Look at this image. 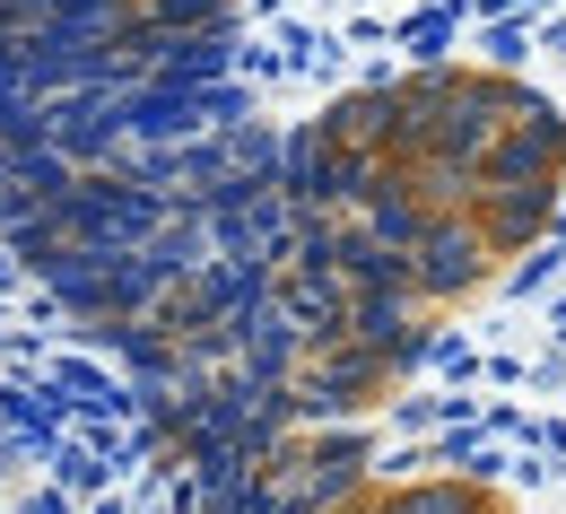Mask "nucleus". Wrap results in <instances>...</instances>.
Here are the masks:
<instances>
[{
    "mask_svg": "<svg viewBox=\"0 0 566 514\" xmlns=\"http://www.w3.org/2000/svg\"><path fill=\"white\" fill-rule=\"evenodd\" d=\"M549 175H558V123L532 105V132H505V140L489 148V166H480V183H523V192H532V183H549Z\"/></svg>",
    "mask_w": 566,
    "mask_h": 514,
    "instance_id": "obj_1",
    "label": "nucleus"
},
{
    "mask_svg": "<svg viewBox=\"0 0 566 514\" xmlns=\"http://www.w3.org/2000/svg\"><path fill=\"white\" fill-rule=\"evenodd\" d=\"M480 244H489V227H427V244H419V280L427 296H453V289H471L480 280Z\"/></svg>",
    "mask_w": 566,
    "mask_h": 514,
    "instance_id": "obj_2",
    "label": "nucleus"
},
{
    "mask_svg": "<svg viewBox=\"0 0 566 514\" xmlns=\"http://www.w3.org/2000/svg\"><path fill=\"white\" fill-rule=\"evenodd\" d=\"M287 192H305V201H332V192H340L332 132H296V140H287Z\"/></svg>",
    "mask_w": 566,
    "mask_h": 514,
    "instance_id": "obj_3",
    "label": "nucleus"
},
{
    "mask_svg": "<svg viewBox=\"0 0 566 514\" xmlns=\"http://www.w3.org/2000/svg\"><path fill=\"white\" fill-rule=\"evenodd\" d=\"M541 219H549V183L505 192V201L489 210V235H496V244H523V235H541Z\"/></svg>",
    "mask_w": 566,
    "mask_h": 514,
    "instance_id": "obj_4",
    "label": "nucleus"
},
{
    "mask_svg": "<svg viewBox=\"0 0 566 514\" xmlns=\"http://www.w3.org/2000/svg\"><path fill=\"white\" fill-rule=\"evenodd\" d=\"M375 244H427V219L401 201V192H392V183L375 192Z\"/></svg>",
    "mask_w": 566,
    "mask_h": 514,
    "instance_id": "obj_5",
    "label": "nucleus"
},
{
    "mask_svg": "<svg viewBox=\"0 0 566 514\" xmlns=\"http://www.w3.org/2000/svg\"><path fill=\"white\" fill-rule=\"evenodd\" d=\"M384 514H471V489H410V497H392Z\"/></svg>",
    "mask_w": 566,
    "mask_h": 514,
    "instance_id": "obj_6",
    "label": "nucleus"
},
{
    "mask_svg": "<svg viewBox=\"0 0 566 514\" xmlns=\"http://www.w3.org/2000/svg\"><path fill=\"white\" fill-rule=\"evenodd\" d=\"M558 262H566L558 244H541V253H532V262L514 271V289H523V296H532V289H549V280H558Z\"/></svg>",
    "mask_w": 566,
    "mask_h": 514,
    "instance_id": "obj_7",
    "label": "nucleus"
},
{
    "mask_svg": "<svg viewBox=\"0 0 566 514\" xmlns=\"http://www.w3.org/2000/svg\"><path fill=\"white\" fill-rule=\"evenodd\" d=\"M558 44H566V27H558Z\"/></svg>",
    "mask_w": 566,
    "mask_h": 514,
    "instance_id": "obj_8",
    "label": "nucleus"
}]
</instances>
